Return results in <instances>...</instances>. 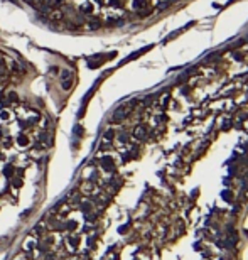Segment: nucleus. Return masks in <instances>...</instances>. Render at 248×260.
Wrapping results in <instances>:
<instances>
[{"mask_svg":"<svg viewBox=\"0 0 248 260\" xmlns=\"http://www.w3.org/2000/svg\"><path fill=\"white\" fill-rule=\"evenodd\" d=\"M68 243L73 247V248H78V245H80V238H78L76 235H71V237H68Z\"/></svg>","mask_w":248,"mask_h":260,"instance_id":"1","label":"nucleus"},{"mask_svg":"<svg viewBox=\"0 0 248 260\" xmlns=\"http://www.w3.org/2000/svg\"><path fill=\"white\" fill-rule=\"evenodd\" d=\"M17 144H19L20 147H27V145H29V139H27L24 134H20L19 137H17Z\"/></svg>","mask_w":248,"mask_h":260,"instance_id":"2","label":"nucleus"},{"mask_svg":"<svg viewBox=\"0 0 248 260\" xmlns=\"http://www.w3.org/2000/svg\"><path fill=\"white\" fill-rule=\"evenodd\" d=\"M78 228V223L76 221H68L66 223V230H69V232H74Z\"/></svg>","mask_w":248,"mask_h":260,"instance_id":"3","label":"nucleus"},{"mask_svg":"<svg viewBox=\"0 0 248 260\" xmlns=\"http://www.w3.org/2000/svg\"><path fill=\"white\" fill-rule=\"evenodd\" d=\"M24 247H26V250H32L34 247H36V242H34V240H27Z\"/></svg>","mask_w":248,"mask_h":260,"instance_id":"4","label":"nucleus"},{"mask_svg":"<svg viewBox=\"0 0 248 260\" xmlns=\"http://www.w3.org/2000/svg\"><path fill=\"white\" fill-rule=\"evenodd\" d=\"M51 19H53V21H61V19H63V12H59V10L54 12V14L51 15Z\"/></svg>","mask_w":248,"mask_h":260,"instance_id":"5","label":"nucleus"},{"mask_svg":"<svg viewBox=\"0 0 248 260\" xmlns=\"http://www.w3.org/2000/svg\"><path fill=\"white\" fill-rule=\"evenodd\" d=\"M90 208H91V205H90L88 201H85V203L81 205V210H83V211H85V213H88V211H90Z\"/></svg>","mask_w":248,"mask_h":260,"instance_id":"6","label":"nucleus"},{"mask_svg":"<svg viewBox=\"0 0 248 260\" xmlns=\"http://www.w3.org/2000/svg\"><path fill=\"white\" fill-rule=\"evenodd\" d=\"M12 171H14V169H12V166H7V167H5V171H4V174H5L7 178H10V176H12Z\"/></svg>","mask_w":248,"mask_h":260,"instance_id":"7","label":"nucleus"},{"mask_svg":"<svg viewBox=\"0 0 248 260\" xmlns=\"http://www.w3.org/2000/svg\"><path fill=\"white\" fill-rule=\"evenodd\" d=\"M63 88H64V90L71 88V80H69V81H68V80H63Z\"/></svg>","mask_w":248,"mask_h":260,"instance_id":"8","label":"nucleus"},{"mask_svg":"<svg viewBox=\"0 0 248 260\" xmlns=\"http://www.w3.org/2000/svg\"><path fill=\"white\" fill-rule=\"evenodd\" d=\"M12 186H14V188H15V186H17V188H20V186H22V181H20V179H14V181H12Z\"/></svg>","mask_w":248,"mask_h":260,"instance_id":"9","label":"nucleus"},{"mask_svg":"<svg viewBox=\"0 0 248 260\" xmlns=\"http://www.w3.org/2000/svg\"><path fill=\"white\" fill-rule=\"evenodd\" d=\"M0 118L2 120H9V112H0Z\"/></svg>","mask_w":248,"mask_h":260,"instance_id":"10","label":"nucleus"},{"mask_svg":"<svg viewBox=\"0 0 248 260\" xmlns=\"http://www.w3.org/2000/svg\"><path fill=\"white\" fill-rule=\"evenodd\" d=\"M9 100H10V102H17V95H15V93H10V95H9Z\"/></svg>","mask_w":248,"mask_h":260,"instance_id":"11","label":"nucleus"}]
</instances>
